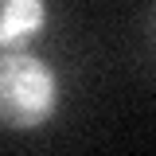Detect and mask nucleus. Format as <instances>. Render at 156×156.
I'll return each mask as SVG.
<instances>
[{
    "label": "nucleus",
    "mask_w": 156,
    "mask_h": 156,
    "mask_svg": "<svg viewBox=\"0 0 156 156\" xmlns=\"http://www.w3.org/2000/svg\"><path fill=\"white\" fill-rule=\"evenodd\" d=\"M58 109V78L43 58L27 51L0 55V125L39 129Z\"/></svg>",
    "instance_id": "obj_1"
},
{
    "label": "nucleus",
    "mask_w": 156,
    "mask_h": 156,
    "mask_svg": "<svg viewBox=\"0 0 156 156\" xmlns=\"http://www.w3.org/2000/svg\"><path fill=\"white\" fill-rule=\"evenodd\" d=\"M47 0H0V51H23L43 31Z\"/></svg>",
    "instance_id": "obj_2"
}]
</instances>
